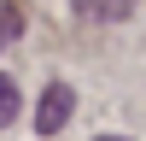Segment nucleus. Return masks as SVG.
I'll use <instances>...</instances> for the list:
<instances>
[{
  "instance_id": "f257e3e1",
  "label": "nucleus",
  "mask_w": 146,
  "mask_h": 141,
  "mask_svg": "<svg viewBox=\"0 0 146 141\" xmlns=\"http://www.w3.org/2000/svg\"><path fill=\"white\" fill-rule=\"evenodd\" d=\"M70 106H76V94H70L64 82H47L41 106H35V129H41V135H58V129H64V117H70Z\"/></svg>"
},
{
  "instance_id": "f03ea898",
  "label": "nucleus",
  "mask_w": 146,
  "mask_h": 141,
  "mask_svg": "<svg viewBox=\"0 0 146 141\" xmlns=\"http://www.w3.org/2000/svg\"><path fill=\"white\" fill-rule=\"evenodd\" d=\"M70 6H76V18H88V23H123L140 0H70Z\"/></svg>"
},
{
  "instance_id": "7ed1b4c3",
  "label": "nucleus",
  "mask_w": 146,
  "mask_h": 141,
  "mask_svg": "<svg viewBox=\"0 0 146 141\" xmlns=\"http://www.w3.org/2000/svg\"><path fill=\"white\" fill-rule=\"evenodd\" d=\"M23 30V12H18V0H0V53L12 47V35Z\"/></svg>"
},
{
  "instance_id": "20e7f679",
  "label": "nucleus",
  "mask_w": 146,
  "mask_h": 141,
  "mask_svg": "<svg viewBox=\"0 0 146 141\" xmlns=\"http://www.w3.org/2000/svg\"><path fill=\"white\" fill-rule=\"evenodd\" d=\"M12 117H18V82L0 77V124H12Z\"/></svg>"
},
{
  "instance_id": "39448f33",
  "label": "nucleus",
  "mask_w": 146,
  "mask_h": 141,
  "mask_svg": "<svg viewBox=\"0 0 146 141\" xmlns=\"http://www.w3.org/2000/svg\"><path fill=\"white\" fill-rule=\"evenodd\" d=\"M100 141H129V135H100Z\"/></svg>"
}]
</instances>
